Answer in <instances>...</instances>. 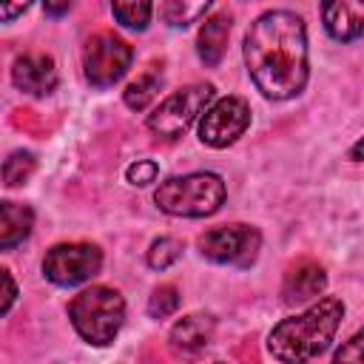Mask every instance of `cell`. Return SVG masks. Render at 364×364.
<instances>
[{"mask_svg": "<svg viewBox=\"0 0 364 364\" xmlns=\"http://www.w3.org/2000/svg\"><path fill=\"white\" fill-rule=\"evenodd\" d=\"M213 102V85L208 82H193V85H185L179 91H173L168 100L159 102V108L148 117V128L156 134V136H165V139H176L182 136L193 119Z\"/></svg>", "mask_w": 364, "mask_h": 364, "instance_id": "5b68a950", "label": "cell"}, {"mask_svg": "<svg viewBox=\"0 0 364 364\" xmlns=\"http://www.w3.org/2000/svg\"><path fill=\"white\" fill-rule=\"evenodd\" d=\"M111 6H114V17L122 26L142 31L148 26V20H151L154 0H111Z\"/></svg>", "mask_w": 364, "mask_h": 364, "instance_id": "ac0fdd59", "label": "cell"}, {"mask_svg": "<svg viewBox=\"0 0 364 364\" xmlns=\"http://www.w3.org/2000/svg\"><path fill=\"white\" fill-rule=\"evenodd\" d=\"M14 299H17V284L9 276V270L0 267V316L14 304Z\"/></svg>", "mask_w": 364, "mask_h": 364, "instance_id": "603a6c76", "label": "cell"}, {"mask_svg": "<svg viewBox=\"0 0 364 364\" xmlns=\"http://www.w3.org/2000/svg\"><path fill=\"white\" fill-rule=\"evenodd\" d=\"M245 65L270 100H290L307 82V31L293 11H264L245 34Z\"/></svg>", "mask_w": 364, "mask_h": 364, "instance_id": "6da1fadb", "label": "cell"}, {"mask_svg": "<svg viewBox=\"0 0 364 364\" xmlns=\"http://www.w3.org/2000/svg\"><path fill=\"white\" fill-rule=\"evenodd\" d=\"M321 17L333 40L350 43L364 31V0H321Z\"/></svg>", "mask_w": 364, "mask_h": 364, "instance_id": "8fae6325", "label": "cell"}, {"mask_svg": "<svg viewBox=\"0 0 364 364\" xmlns=\"http://www.w3.org/2000/svg\"><path fill=\"white\" fill-rule=\"evenodd\" d=\"M341 316H344V304L336 296H327L313 307H307L304 313L279 321L267 338L270 355L287 364H299L321 355L330 347L341 324Z\"/></svg>", "mask_w": 364, "mask_h": 364, "instance_id": "7a4b0ae2", "label": "cell"}, {"mask_svg": "<svg viewBox=\"0 0 364 364\" xmlns=\"http://www.w3.org/2000/svg\"><path fill=\"white\" fill-rule=\"evenodd\" d=\"M156 173H159V168H156V162H151V159H136V162L128 165V171H125L128 182H131V185H139V188L148 185V182H154Z\"/></svg>", "mask_w": 364, "mask_h": 364, "instance_id": "7402d4cb", "label": "cell"}, {"mask_svg": "<svg viewBox=\"0 0 364 364\" xmlns=\"http://www.w3.org/2000/svg\"><path fill=\"white\" fill-rule=\"evenodd\" d=\"M68 316L74 330L88 341V344H111L114 336L122 327L125 318V301L117 290L111 287H88L80 296H74V301L68 304Z\"/></svg>", "mask_w": 364, "mask_h": 364, "instance_id": "277c9868", "label": "cell"}, {"mask_svg": "<svg viewBox=\"0 0 364 364\" xmlns=\"http://www.w3.org/2000/svg\"><path fill=\"white\" fill-rule=\"evenodd\" d=\"M262 233L250 225H219L199 236V250L216 264L250 267L259 256Z\"/></svg>", "mask_w": 364, "mask_h": 364, "instance_id": "8992f818", "label": "cell"}, {"mask_svg": "<svg viewBox=\"0 0 364 364\" xmlns=\"http://www.w3.org/2000/svg\"><path fill=\"white\" fill-rule=\"evenodd\" d=\"M34 165H37V159H34L31 151H14V154H9V159L3 162L0 176H3V182H6L9 188H17V185H23V182L34 173Z\"/></svg>", "mask_w": 364, "mask_h": 364, "instance_id": "d6986e66", "label": "cell"}, {"mask_svg": "<svg viewBox=\"0 0 364 364\" xmlns=\"http://www.w3.org/2000/svg\"><path fill=\"white\" fill-rule=\"evenodd\" d=\"M131 57H134V51L122 37L102 31L85 43V51H82L85 80L97 88H108L128 71Z\"/></svg>", "mask_w": 364, "mask_h": 364, "instance_id": "52a82bcc", "label": "cell"}, {"mask_svg": "<svg viewBox=\"0 0 364 364\" xmlns=\"http://www.w3.org/2000/svg\"><path fill=\"white\" fill-rule=\"evenodd\" d=\"M176 307H179V293H176V287H171V284L156 287V290L151 293V299H148V313H151L154 318H168L171 313H176Z\"/></svg>", "mask_w": 364, "mask_h": 364, "instance_id": "44dd1931", "label": "cell"}, {"mask_svg": "<svg viewBox=\"0 0 364 364\" xmlns=\"http://www.w3.org/2000/svg\"><path fill=\"white\" fill-rule=\"evenodd\" d=\"M179 256H182V242L173 239V236H162V239H156V242L151 245V250H148V264H151L154 270H165V267H171Z\"/></svg>", "mask_w": 364, "mask_h": 364, "instance_id": "ffe728a7", "label": "cell"}, {"mask_svg": "<svg viewBox=\"0 0 364 364\" xmlns=\"http://www.w3.org/2000/svg\"><path fill=\"white\" fill-rule=\"evenodd\" d=\"M324 284H327L324 270L318 264H313V262H301V264H296L284 276V290L282 293H284V301L287 304H299V301L316 299L324 290Z\"/></svg>", "mask_w": 364, "mask_h": 364, "instance_id": "7c38bea8", "label": "cell"}, {"mask_svg": "<svg viewBox=\"0 0 364 364\" xmlns=\"http://www.w3.org/2000/svg\"><path fill=\"white\" fill-rule=\"evenodd\" d=\"M28 6H31V0H0V23L17 20Z\"/></svg>", "mask_w": 364, "mask_h": 364, "instance_id": "cb8c5ba5", "label": "cell"}, {"mask_svg": "<svg viewBox=\"0 0 364 364\" xmlns=\"http://www.w3.org/2000/svg\"><path fill=\"white\" fill-rule=\"evenodd\" d=\"M336 361H361V336H353L338 353H336Z\"/></svg>", "mask_w": 364, "mask_h": 364, "instance_id": "d4e9b609", "label": "cell"}, {"mask_svg": "<svg viewBox=\"0 0 364 364\" xmlns=\"http://www.w3.org/2000/svg\"><path fill=\"white\" fill-rule=\"evenodd\" d=\"M43 9L48 17H63L71 9V0H43Z\"/></svg>", "mask_w": 364, "mask_h": 364, "instance_id": "484cf974", "label": "cell"}, {"mask_svg": "<svg viewBox=\"0 0 364 364\" xmlns=\"http://www.w3.org/2000/svg\"><path fill=\"white\" fill-rule=\"evenodd\" d=\"M213 336V318L208 313H191L185 318H179L171 330V347L182 350V353H193L199 347H205Z\"/></svg>", "mask_w": 364, "mask_h": 364, "instance_id": "5bb4252c", "label": "cell"}, {"mask_svg": "<svg viewBox=\"0 0 364 364\" xmlns=\"http://www.w3.org/2000/svg\"><path fill=\"white\" fill-rule=\"evenodd\" d=\"M34 225V210L23 202H0V250L17 247Z\"/></svg>", "mask_w": 364, "mask_h": 364, "instance_id": "4fadbf2b", "label": "cell"}, {"mask_svg": "<svg viewBox=\"0 0 364 364\" xmlns=\"http://www.w3.org/2000/svg\"><path fill=\"white\" fill-rule=\"evenodd\" d=\"M159 88H162V74L159 71H145L142 77H136L128 88H125V105L128 108H134V111H142V108H148V102L159 94Z\"/></svg>", "mask_w": 364, "mask_h": 364, "instance_id": "e0dca14e", "label": "cell"}, {"mask_svg": "<svg viewBox=\"0 0 364 364\" xmlns=\"http://www.w3.org/2000/svg\"><path fill=\"white\" fill-rule=\"evenodd\" d=\"M102 267V253L94 245H57L46 253L43 262V273L48 282L60 284V287H74L88 282L91 276H97Z\"/></svg>", "mask_w": 364, "mask_h": 364, "instance_id": "ba28073f", "label": "cell"}, {"mask_svg": "<svg viewBox=\"0 0 364 364\" xmlns=\"http://www.w3.org/2000/svg\"><path fill=\"white\" fill-rule=\"evenodd\" d=\"M228 37H230L228 14H213L205 20V26L199 28V57L205 60V65H216L225 57Z\"/></svg>", "mask_w": 364, "mask_h": 364, "instance_id": "9a60e30c", "label": "cell"}, {"mask_svg": "<svg viewBox=\"0 0 364 364\" xmlns=\"http://www.w3.org/2000/svg\"><path fill=\"white\" fill-rule=\"evenodd\" d=\"M11 80H14V85H17L23 94L46 97V94H51L54 85H57L54 60L46 57V54H26V57H17L14 65H11Z\"/></svg>", "mask_w": 364, "mask_h": 364, "instance_id": "30bf717a", "label": "cell"}, {"mask_svg": "<svg viewBox=\"0 0 364 364\" xmlns=\"http://www.w3.org/2000/svg\"><path fill=\"white\" fill-rule=\"evenodd\" d=\"M154 202L171 216H210L225 202V182L208 171L171 176L156 188Z\"/></svg>", "mask_w": 364, "mask_h": 364, "instance_id": "3957f363", "label": "cell"}, {"mask_svg": "<svg viewBox=\"0 0 364 364\" xmlns=\"http://www.w3.org/2000/svg\"><path fill=\"white\" fill-rule=\"evenodd\" d=\"M213 0H162V20L168 26H176V28H185L191 23H196L205 9L210 6Z\"/></svg>", "mask_w": 364, "mask_h": 364, "instance_id": "2e32d148", "label": "cell"}, {"mask_svg": "<svg viewBox=\"0 0 364 364\" xmlns=\"http://www.w3.org/2000/svg\"><path fill=\"white\" fill-rule=\"evenodd\" d=\"M250 125V108L242 97H222L205 108L199 122V139L210 148H228Z\"/></svg>", "mask_w": 364, "mask_h": 364, "instance_id": "9c48e42d", "label": "cell"}]
</instances>
